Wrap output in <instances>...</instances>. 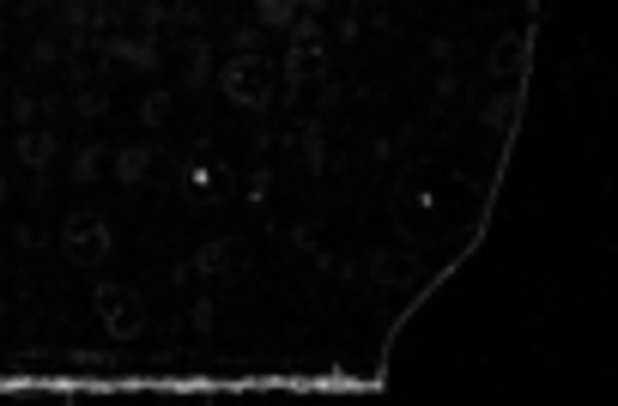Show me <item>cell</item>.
Here are the masks:
<instances>
[{
    "label": "cell",
    "instance_id": "21",
    "mask_svg": "<svg viewBox=\"0 0 618 406\" xmlns=\"http://www.w3.org/2000/svg\"><path fill=\"white\" fill-rule=\"evenodd\" d=\"M55 61H61V55H55V43H49V37H43V43H31V55H25V67H31V73H43V67H55Z\"/></svg>",
    "mask_w": 618,
    "mask_h": 406
},
{
    "label": "cell",
    "instance_id": "3",
    "mask_svg": "<svg viewBox=\"0 0 618 406\" xmlns=\"http://www.w3.org/2000/svg\"><path fill=\"white\" fill-rule=\"evenodd\" d=\"M92 303H97V322H104L109 340L133 346L145 334V303H140V291L133 286H121V279H97Z\"/></svg>",
    "mask_w": 618,
    "mask_h": 406
},
{
    "label": "cell",
    "instance_id": "23",
    "mask_svg": "<svg viewBox=\"0 0 618 406\" xmlns=\"http://www.w3.org/2000/svg\"><path fill=\"white\" fill-rule=\"evenodd\" d=\"M455 85H460L455 67H443V73H436V104H443V97H455Z\"/></svg>",
    "mask_w": 618,
    "mask_h": 406
},
{
    "label": "cell",
    "instance_id": "9",
    "mask_svg": "<svg viewBox=\"0 0 618 406\" xmlns=\"http://www.w3.org/2000/svg\"><path fill=\"white\" fill-rule=\"evenodd\" d=\"M55 152H61V140H55V128H43V121H31V128H19V140H13V158L25 164L31 176L43 183V171L55 164Z\"/></svg>",
    "mask_w": 618,
    "mask_h": 406
},
{
    "label": "cell",
    "instance_id": "1",
    "mask_svg": "<svg viewBox=\"0 0 618 406\" xmlns=\"http://www.w3.org/2000/svg\"><path fill=\"white\" fill-rule=\"evenodd\" d=\"M212 85H219L237 109L261 116L267 104H279V61L273 55H261V49H243V55H231V61L212 73Z\"/></svg>",
    "mask_w": 618,
    "mask_h": 406
},
{
    "label": "cell",
    "instance_id": "11",
    "mask_svg": "<svg viewBox=\"0 0 618 406\" xmlns=\"http://www.w3.org/2000/svg\"><path fill=\"white\" fill-rule=\"evenodd\" d=\"M479 121H486L491 134H503V140H510V134H515V121H522V85H510V92H498V97H491V104L479 109Z\"/></svg>",
    "mask_w": 618,
    "mask_h": 406
},
{
    "label": "cell",
    "instance_id": "4",
    "mask_svg": "<svg viewBox=\"0 0 618 406\" xmlns=\"http://www.w3.org/2000/svg\"><path fill=\"white\" fill-rule=\"evenodd\" d=\"M109 250H116V243H109V219L104 212H92V207H80V212H67L61 219V255L73 267H104L109 262Z\"/></svg>",
    "mask_w": 618,
    "mask_h": 406
},
{
    "label": "cell",
    "instance_id": "10",
    "mask_svg": "<svg viewBox=\"0 0 618 406\" xmlns=\"http://www.w3.org/2000/svg\"><path fill=\"white\" fill-rule=\"evenodd\" d=\"M104 61H116V67H140V73H152V67H159L164 55H159V43H152V37H109V43H104Z\"/></svg>",
    "mask_w": 618,
    "mask_h": 406
},
{
    "label": "cell",
    "instance_id": "14",
    "mask_svg": "<svg viewBox=\"0 0 618 406\" xmlns=\"http://www.w3.org/2000/svg\"><path fill=\"white\" fill-rule=\"evenodd\" d=\"M212 85V49L207 43H188V79H183V92H207Z\"/></svg>",
    "mask_w": 618,
    "mask_h": 406
},
{
    "label": "cell",
    "instance_id": "12",
    "mask_svg": "<svg viewBox=\"0 0 618 406\" xmlns=\"http://www.w3.org/2000/svg\"><path fill=\"white\" fill-rule=\"evenodd\" d=\"M231 262H237L231 236H207V243H200V255L188 267H195V279H224V274H231Z\"/></svg>",
    "mask_w": 618,
    "mask_h": 406
},
{
    "label": "cell",
    "instance_id": "6",
    "mask_svg": "<svg viewBox=\"0 0 618 406\" xmlns=\"http://www.w3.org/2000/svg\"><path fill=\"white\" fill-rule=\"evenodd\" d=\"M527 67H534V31H503L486 55V73L503 79V85H522Z\"/></svg>",
    "mask_w": 618,
    "mask_h": 406
},
{
    "label": "cell",
    "instance_id": "2",
    "mask_svg": "<svg viewBox=\"0 0 618 406\" xmlns=\"http://www.w3.org/2000/svg\"><path fill=\"white\" fill-rule=\"evenodd\" d=\"M291 49H285V85L298 92V85H316V79H328V67H334V49H328V31L316 25V13H298L291 19Z\"/></svg>",
    "mask_w": 618,
    "mask_h": 406
},
{
    "label": "cell",
    "instance_id": "26",
    "mask_svg": "<svg viewBox=\"0 0 618 406\" xmlns=\"http://www.w3.org/2000/svg\"><path fill=\"white\" fill-rule=\"evenodd\" d=\"M0 104H7V79H0Z\"/></svg>",
    "mask_w": 618,
    "mask_h": 406
},
{
    "label": "cell",
    "instance_id": "8",
    "mask_svg": "<svg viewBox=\"0 0 618 406\" xmlns=\"http://www.w3.org/2000/svg\"><path fill=\"white\" fill-rule=\"evenodd\" d=\"M364 274H370V286L376 291H407V286H419V255L412 250H370V262H364Z\"/></svg>",
    "mask_w": 618,
    "mask_h": 406
},
{
    "label": "cell",
    "instance_id": "15",
    "mask_svg": "<svg viewBox=\"0 0 618 406\" xmlns=\"http://www.w3.org/2000/svg\"><path fill=\"white\" fill-rule=\"evenodd\" d=\"M291 19H298V0H255V25H267V31H285Z\"/></svg>",
    "mask_w": 618,
    "mask_h": 406
},
{
    "label": "cell",
    "instance_id": "5",
    "mask_svg": "<svg viewBox=\"0 0 618 406\" xmlns=\"http://www.w3.org/2000/svg\"><path fill=\"white\" fill-rule=\"evenodd\" d=\"M109 176H116L121 188H145V183L171 188V183H176V158L164 152V146H116V158H109Z\"/></svg>",
    "mask_w": 618,
    "mask_h": 406
},
{
    "label": "cell",
    "instance_id": "20",
    "mask_svg": "<svg viewBox=\"0 0 618 406\" xmlns=\"http://www.w3.org/2000/svg\"><path fill=\"white\" fill-rule=\"evenodd\" d=\"M13 121H19V128H31V121H43V97H37V92L13 97Z\"/></svg>",
    "mask_w": 618,
    "mask_h": 406
},
{
    "label": "cell",
    "instance_id": "27",
    "mask_svg": "<svg viewBox=\"0 0 618 406\" xmlns=\"http://www.w3.org/2000/svg\"><path fill=\"white\" fill-rule=\"evenodd\" d=\"M0 200H7V176H0Z\"/></svg>",
    "mask_w": 618,
    "mask_h": 406
},
{
    "label": "cell",
    "instance_id": "19",
    "mask_svg": "<svg viewBox=\"0 0 618 406\" xmlns=\"http://www.w3.org/2000/svg\"><path fill=\"white\" fill-rule=\"evenodd\" d=\"M267 195H273V171H267V164H255V171H249V195H243V200H249V207H261Z\"/></svg>",
    "mask_w": 618,
    "mask_h": 406
},
{
    "label": "cell",
    "instance_id": "13",
    "mask_svg": "<svg viewBox=\"0 0 618 406\" xmlns=\"http://www.w3.org/2000/svg\"><path fill=\"white\" fill-rule=\"evenodd\" d=\"M298 146H303V171L322 176L328 171V146H322V121H303L298 128Z\"/></svg>",
    "mask_w": 618,
    "mask_h": 406
},
{
    "label": "cell",
    "instance_id": "25",
    "mask_svg": "<svg viewBox=\"0 0 618 406\" xmlns=\"http://www.w3.org/2000/svg\"><path fill=\"white\" fill-rule=\"evenodd\" d=\"M322 7H328V0H298V13H322Z\"/></svg>",
    "mask_w": 618,
    "mask_h": 406
},
{
    "label": "cell",
    "instance_id": "18",
    "mask_svg": "<svg viewBox=\"0 0 618 406\" xmlns=\"http://www.w3.org/2000/svg\"><path fill=\"white\" fill-rule=\"evenodd\" d=\"M104 109H109L104 92H73V116H80V121H97Z\"/></svg>",
    "mask_w": 618,
    "mask_h": 406
},
{
    "label": "cell",
    "instance_id": "17",
    "mask_svg": "<svg viewBox=\"0 0 618 406\" xmlns=\"http://www.w3.org/2000/svg\"><path fill=\"white\" fill-rule=\"evenodd\" d=\"M171 109H176V92H152L140 104V128H164V121H171Z\"/></svg>",
    "mask_w": 618,
    "mask_h": 406
},
{
    "label": "cell",
    "instance_id": "16",
    "mask_svg": "<svg viewBox=\"0 0 618 406\" xmlns=\"http://www.w3.org/2000/svg\"><path fill=\"white\" fill-rule=\"evenodd\" d=\"M97 176H104V146H80V152H73V183H97Z\"/></svg>",
    "mask_w": 618,
    "mask_h": 406
},
{
    "label": "cell",
    "instance_id": "7",
    "mask_svg": "<svg viewBox=\"0 0 618 406\" xmlns=\"http://www.w3.org/2000/svg\"><path fill=\"white\" fill-rule=\"evenodd\" d=\"M171 188H183V200L195 212H207V207H219L224 200V171H219V158H195V164H176V183Z\"/></svg>",
    "mask_w": 618,
    "mask_h": 406
},
{
    "label": "cell",
    "instance_id": "22",
    "mask_svg": "<svg viewBox=\"0 0 618 406\" xmlns=\"http://www.w3.org/2000/svg\"><path fill=\"white\" fill-rule=\"evenodd\" d=\"M188 322H195V334H212V298H200V303H195V315H188Z\"/></svg>",
    "mask_w": 618,
    "mask_h": 406
},
{
    "label": "cell",
    "instance_id": "24",
    "mask_svg": "<svg viewBox=\"0 0 618 406\" xmlns=\"http://www.w3.org/2000/svg\"><path fill=\"white\" fill-rule=\"evenodd\" d=\"M431 55H436V61L448 67V61H455V43H448V37H431Z\"/></svg>",
    "mask_w": 618,
    "mask_h": 406
}]
</instances>
